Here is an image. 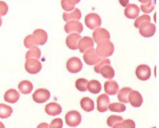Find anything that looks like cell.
<instances>
[{
	"mask_svg": "<svg viewBox=\"0 0 159 128\" xmlns=\"http://www.w3.org/2000/svg\"><path fill=\"white\" fill-rule=\"evenodd\" d=\"M97 54L101 58H107L112 55L114 52V45L110 41H103L97 43Z\"/></svg>",
	"mask_w": 159,
	"mask_h": 128,
	"instance_id": "6da1fadb",
	"label": "cell"
},
{
	"mask_svg": "<svg viewBox=\"0 0 159 128\" xmlns=\"http://www.w3.org/2000/svg\"><path fill=\"white\" fill-rule=\"evenodd\" d=\"M84 23L87 27L90 30H95L100 28L102 25V18L96 13H90L87 14L84 18Z\"/></svg>",
	"mask_w": 159,
	"mask_h": 128,
	"instance_id": "7a4b0ae2",
	"label": "cell"
},
{
	"mask_svg": "<svg viewBox=\"0 0 159 128\" xmlns=\"http://www.w3.org/2000/svg\"><path fill=\"white\" fill-rule=\"evenodd\" d=\"M66 123L71 127H75L81 123V114L77 111H71L68 112L65 116Z\"/></svg>",
	"mask_w": 159,
	"mask_h": 128,
	"instance_id": "3957f363",
	"label": "cell"
},
{
	"mask_svg": "<svg viewBox=\"0 0 159 128\" xmlns=\"http://www.w3.org/2000/svg\"><path fill=\"white\" fill-rule=\"evenodd\" d=\"M83 67V65L80 59L77 57H70L66 62V69L69 72L72 74L80 72Z\"/></svg>",
	"mask_w": 159,
	"mask_h": 128,
	"instance_id": "277c9868",
	"label": "cell"
},
{
	"mask_svg": "<svg viewBox=\"0 0 159 128\" xmlns=\"http://www.w3.org/2000/svg\"><path fill=\"white\" fill-rule=\"evenodd\" d=\"M138 29L140 35L144 38H150L154 36L156 31L155 24L151 23V21H147L142 23L139 26Z\"/></svg>",
	"mask_w": 159,
	"mask_h": 128,
	"instance_id": "5b68a950",
	"label": "cell"
},
{
	"mask_svg": "<svg viewBox=\"0 0 159 128\" xmlns=\"http://www.w3.org/2000/svg\"><path fill=\"white\" fill-rule=\"evenodd\" d=\"M42 64L37 59H29L25 63V69L27 72L31 74L39 73L42 69Z\"/></svg>",
	"mask_w": 159,
	"mask_h": 128,
	"instance_id": "8992f818",
	"label": "cell"
},
{
	"mask_svg": "<svg viewBox=\"0 0 159 128\" xmlns=\"http://www.w3.org/2000/svg\"><path fill=\"white\" fill-rule=\"evenodd\" d=\"M100 57L97 54L96 50L91 48L84 52L83 60L87 65H95L101 60Z\"/></svg>",
	"mask_w": 159,
	"mask_h": 128,
	"instance_id": "52a82bcc",
	"label": "cell"
},
{
	"mask_svg": "<svg viewBox=\"0 0 159 128\" xmlns=\"http://www.w3.org/2000/svg\"><path fill=\"white\" fill-rule=\"evenodd\" d=\"M50 96L51 94L49 90L46 89H38L33 94V99L38 103H44L49 99Z\"/></svg>",
	"mask_w": 159,
	"mask_h": 128,
	"instance_id": "ba28073f",
	"label": "cell"
},
{
	"mask_svg": "<svg viewBox=\"0 0 159 128\" xmlns=\"http://www.w3.org/2000/svg\"><path fill=\"white\" fill-rule=\"evenodd\" d=\"M94 42L99 43V42L103 41H109L111 38V36L109 32L107 29L104 28H98L95 29L93 33H92Z\"/></svg>",
	"mask_w": 159,
	"mask_h": 128,
	"instance_id": "9c48e42d",
	"label": "cell"
},
{
	"mask_svg": "<svg viewBox=\"0 0 159 128\" xmlns=\"http://www.w3.org/2000/svg\"><path fill=\"white\" fill-rule=\"evenodd\" d=\"M64 31L68 34L72 33L80 34L83 31V26L78 21H70L64 26Z\"/></svg>",
	"mask_w": 159,
	"mask_h": 128,
	"instance_id": "30bf717a",
	"label": "cell"
},
{
	"mask_svg": "<svg viewBox=\"0 0 159 128\" xmlns=\"http://www.w3.org/2000/svg\"><path fill=\"white\" fill-rule=\"evenodd\" d=\"M135 74L137 78L141 81H147L149 79L152 75L151 68L148 65H140L137 66L135 71Z\"/></svg>",
	"mask_w": 159,
	"mask_h": 128,
	"instance_id": "8fae6325",
	"label": "cell"
},
{
	"mask_svg": "<svg viewBox=\"0 0 159 128\" xmlns=\"http://www.w3.org/2000/svg\"><path fill=\"white\" fill-rule=\"evenodd\" d=\"M97 108L100 113H104L108 110V106L110 105V99L108 96L103 94L100 95L97 99Z\"/></svg>",
	"mask_w": 159,
	"mask_h": 128,
	"instance_id": "7c38bea8",
	"label": "cell"
},
{
	"mask_svg": "<svg viewBox=\"0 0 159 128\" xmlns=\"http://www.w3.org/2000/svg\"><path fill=\"white\" fill-rule=\"evenodd\" d=\"M33 36L37 45H43L48 40V35L43 29L38 28L34 31Z\"/></svg>",
	"mask_w": 159,
	"mask_h": 128,
	"instance_id": "4fadbf2b",
	"label": "cell"
},
{
	"mask_svg": "<svg viewBox=\"0 0 159 128\" xmlns=\"http://www.w3.org/2000/svg\"><path fill=\"white\" fill-rule=\"evenodd\" d=\"M129 103L134 108H139L142 105L143 98L137 91L132 90L129 94Z\"/></svg>",
	"mask_w": 159,
	"mask_h": 128,
	"instance_id": "5bb4252c",
	"label": "cell"
},
{
	"mask_svg": "<svg viewBox=\"0 0 159 128\" xmlns=\"http://www.w3.org/2000/svg\"><path fill=\"white\" fill-rule=\"evenodd\" d=\"M82 38L78 33H70L66 39V43L68 48L73 50L78 49V42Z\"/></svg>",
	"mask_w": 159,
	"mask_h": 128,
	"instance_id": "9a60e30c",
	"label": "cell"
},
{
	"mask_svg": "<svg viewBox=\"0 0 159 128\" xmlns=\"http://www.w3.org/2000/svg\"><path fill=\"white\" fill-rule=\"evenodd\" d=\"M94 42L93 39L89 36L83 37V38L80 40L78 42V49L80 52L83 53L91 48L94 47Z\"/></svg>",
	"mask_w": 159,
	"mask_h": 128,
	"instance_id": "2e32d148",
	"label": "cell"
},
{
	"mask_svg": "<svg viewBox=\"0 0 159 128\" xmlns=\"http://www.w3.org/2000/svg\"><path fill=\"white\" fill-rule=\"evenodd\" d=\"M140 12V9L137 5L134 4H128L125 9V16L129 19H134L138 17Z\"/></svg>",
	"mask_w": 159,
	"mask_h": 128,
	"instance_id": "e0dca14e",
	"label": "cell"
},
{
	"mask_svg": "<svg viewBox=\"0 0 159 128\" xmlns=\"http://www.w3.org/2000/svg\"><path fill=\"white\" fill-rule=\"evenodd\" d=\"M104 91L108 95H116L119 91V85L114 80L110 79L104 83Z\"/></svg>",
	"mask_w": 159,
	"mask_h": 128,
	"instance_id": "ac0fdd59",
	"label": "cell"
},
{
	"mask_svg": "<svg viewBox=\"0 0 159 128\" xmlns=\"http://www.w3.org/2000/svg\"><path fill=\"white\" fill-rule=\"evenodd\" d=\"M45 112L51 116H55L60 115L62 112V108L59 103H49L45 106Z\"/></svg>",
	"mask_w": 159,
	"mask_h": 128,
	"instance_id": "d6986e66",
	"label": "cell"
},
{
	"mask_svg": "<svg viewBox=\"0 0 159 128\" xmlns=\"http://www.w3.org/2000/svg\"><path fill=\"white\" fill-rule=\"evenodd\" d=\"M82 14L80 10L75 8L71 12H64L63 14V19L66 22L70 21H78L80 19Z\"/></svg>",
	"mask_w": 159,
	"mask_h": 128,
	"instance_id": "ffe728a7",
	"label": "cell"
},
{
	"mask_svg": "<svg viewBox=\"0 0 159 128\" xmlns=\"http://www.w3.org/2000/svg\"><path fill=\"white\" fill-rule=\"evenodd\" d=\"M20 98V94L16 90L14 89H11L5 92L4 96V101L7 103H16L17 101L19 100Z\"/></svg>",
	"mask_w": 159,
	"mask_h": 128,
	"instance_id": "44dd1931",
	"label": "cell"
},
{
	"mask_svg": "<svg viewBox=\"0 0 159 128\" xmlns=\"http://www.w3.org/2000/svg\"><path fill=\"white\" fill-rule=\"evenodd\" d=\"M18 88L19 91L23 94H29L32 92L33 89V84L32 82L28 80H23L21 81L18 85Z\"/></svg>",
	"mask_w": 159,
	"mask_h": 128,
	"instance_id": "7402d4cb",
	"label": "cell"
},
{
	"mask_svg": "<svg viewBox=\"0 0 159 128\" xmlns=\"http://www.w3.org/2000/svg\"><path fill=\"white\" fill-rule=\"evenodd\" d=\"M87 90H88L92 94H99L102 91V84L97 80H91L87 82Z\"/></svg>",
	"mask_w": 159,
	"mask_h": 128,
	"instance_id": "603a6c76",
	"label": "cell"
},
{
	"mask_svg": "<svg viewBox=\"0 0 159 128\" xmlns=\"http://www.w3.org/2000/svg\"><path fill=\"white\" fill-rule=\"evenodd\" d=\"M132 91L131 88L124 87L118 92V99L123 103H129V94Z\"/></svg>",
	"mask_w": 159,
	"mask_h": 128,
	"instance_id": "cb8c5ba5",
	"label": "cell"
},
{
	"mask_svg": "<svg viewBox=\"0 0 159 128\" xmlns=\"http://www.w3.org/2000/svg\"><path fill=\"white\" fill-rule=\"evenodd\" d=\"M80 106L84 111L91 112L94 109V103L89 97H84L80 101Z\"/></svg>",
	"mask_w": 159,
	"mask_h": 128,
	"instance_id": "d4e9b609",
	"label": "cell"
},
{
	"mask_svg": "<svg viewBox=\"0 0 159 128\" xmlns=\"http://www.w3.org/2000/svg\"><path fill=\"white\" fill-rule=\"evenodd\" d=\"M99 74L105 79H112L115 76V71L111 65H105L100 69Z\"/></svg>",
	"mask_w": 159,
	"mask_h": 128,
	"instance_id": "484cf974",
	"label": "cell"
},
{
	"mask_svg": "<svg viewBox=\"0 0 159 128\" xmlns=\"http://www.w3.org/2000/svg\"><path fill=\"white\" fill-rule=\"evenodd\" d=\"M41 57V50L38 47L34 46L30 48L25 54L26 60L29 59L38 60Z\"/></svg>",
	"mask_w": 159,
	"mask_h": 128,
	"instance_id": "4316f807",
	"label": "cell"
},
{
	"mask_svg": "<svg viewBox=\"0 0 159 128\" xmlns=\"http://www.w3.org/2000/svg\"><path fill=\"white\" fill-rule=\"evenodd\" d=\"M13 109L9 106L6 104L0 103V118L7 119L11 116Z\"/></svg>",
	"mask_w": 159,
	"mask_h": 128,
	"instance_id": "83f0119b",
	"label": "cell"
},
{
	"mask_svg": "<svg viewBox=\"0 0 159 128\" xmlns=\"http://www.w3.org/2000/svg\"><path fill=\"white\" fill-rule=\"evenodd\" d=\"M156 4V0H149L147 2L142 4L140 6V9L145 14H149L154 9Z\"/></svg>",
	"mask_w": 159,
	"mask_h": 128,
	"instance_id": "f1b7e54d",
	"label": "cell"
},
{
	"mask_svg": "<svg viewBox=\"0 0 159 128\" xmlns=\"http://www.w3.org/2000/svg\"><path fill=\"white\" fill-rule=\"evenodd\" d=\"M61 7L65 12H72L75 8V4H77L76 0H61Z\"/></svg>",
	"mask_w": 159,
	"mask_h": 128,
	"instance_id": "f546056e",
	"label": "cell"
},
{
	"mask_svg": "<svg viewBox=\"0 0 159 128\" xmlns=\"http://www.w3.org/2000/svg\"><path fill=\"white\" fill-rule=\"evenodd\" d=\"M108 110L116 113H123L126 111V106L122 103H113L108 106Z\"/></svg>",
	"mask_w": 159,
	"mask_h": 128,
	"instance_id": "4dcf8cb0",
	"label": "cell"
},
{
	"mask_svg": "<svg viewBox=\"0 0 159 128\" xmlns=\"http://www.w3.org/2000/svg\"><path fill=\"white\" fill-rule=\"evenodd\" d=\"M113 128H135V122L130 119H127L116 124Z\"/></svg>",
	"mask_w": 159,
	"mask_h": 128,
	"instance_id": "1f68e13d",
	"label": "cell"
},
{
	"mask_svg": "<svg viewBox=\"0 0 159 128\" xmlns=\"http://www.w3.org/2000/svg\"><path fill=\"white\" fill-rule=\"evenodd\" d=\"M88 81L86 79L80 78L76 80L75 87L76 89L81 92H85L87 91V84Z\"/></svg>",
	"mask_w": 159,
	"mask_h": 128,
	"instance_id": "d6a6232c",
	"label": "cell"
},
{
	"mask_svg": "<svg viewBox=\"0 0 159 128\" xmlns=\"http://www.w3.org/2000/svg\"><path fill=\"white\" fill-rule=\"evenodd\" d=\"M124 120L123 117L118 116H111L108 118L107 119V125L108 127H113L116 124L118 123V122H120L123 121Z\"/></svg>",
	"mask_w": 159,
	"mask_h": 128,
	"instance_id": "836d02e7",
	"label": "cell"
},
{
	"mask_svg": "<svg viewBox=\"0 0 159 128\" xmlns=\"http://www.w3.org/2000/svg\"><path fill=\"white\" fill-rule=\"evenodd\" d=\"M111 65V61L109 59H107V58H102L101 60L98 62L97 65L94 66V71L97 74H99L100 69H102L103 66L105 65Z\"/></svg>",
	"mask_w": 159,
	"mask_h": 128,
	"instance_id": "e575fe53",
	"label": "cell"
},
{
	"mask_svg": "<svg viewBox=\"0 0 159 128\" xmlns=\"http://www.w3.org/2000/svg\"><path fill=\"white\" fill-rule=\"evenodd\" d=\"M23 44H24L25 47L26 48H32L34 46H36V43L34 39V37L32 35H28L25 38L24 41H23Z\"/></svg>",
	"mask_w": 159,
	"mask_h": 128,
	"instance_id": "d590c367",
	"label": "cell"
},
{
	"mask_svg": "<svg viewBox=\"0 0 159 128\" xmlns=\"http://www.w3.org/2000/svg\"><path fill=\"white\" fill-rule=\"evenodd\" d=\"M147 21H151V18L149 15L144 14V15H142L141 17H138L136 20H135L134 25L137 28H138L140 25L145 22H147Z\"/></svg>",
	"mask_w": 159,
	"mask_h": 128,
	"instance_id": "8d00e7d4",
	"label": "cell"
},
{
	"mask_svg": "<svg viewBox=\"0 0 159 128\" xmlns=\"http://www.w3.org/2000/svg\"><path fill=\"white\" fill-rule=\"evenodd\" d=\"M63 121L61 118H55L51 122L49 128H62Z\"/></svg>",
	"mask_w": 159,
	"mask_h": 128,
	"instance_id": "74e56055",
	"label": "cell"
},
{
	"mask_svg": "<svg viewBox=\"0 0 159 128\" xmlns=\"http://www.w3.org/2000/svg\"><path fill=\"white\" fill-rule=\"evenodd\" d=\"M9 11V7L5 2L0 1V17L7 15Z\"/></svg>",
	"mask_w": 159,
	"mask_h": 128,
	"instance_id": "f35d334b",
	"label": "cell"
},
{
	"mask_svg": "<svg viewBox=\"0 0 159 128\" xmlns=\"http://www.w3.org/2000/svg\"><path fill=\"white\" fill-rule=\"evenodd\" d=\"M118 1L119 3L123 7H126L129 4V0H118Z\"/></svg>",
	"mask_w": 159,
	"mask_h": 128,
	"instance_id": "ab89813d",
	"label": "cell"
},
{
	"mask_svg": "<svg viewBox=\"0 0 159 128\" xmlns=\"http://www.w3.org/2000/svg\"><path fill=\"white\" fill-rule=\"evenodd\" d=\"M37 128H49V125L47 122H42L38 125Z\"/></svg>",
	"mask_w": 159,
	"mask_h": 128,
	"instance_id": "60d3db41",
	"label": "cell"
},
{
	"mask_svg": "<svg viewBox=\"0 0 159 128\" xmlns=\"http://www.w3.org/2000/svg\"><path fill=\"white\" fill-rule=\"evenodd\" d=\"M138 1L141 2V3H142V4H144V3H146V2H147L148 1H149V0H138Z\"/></svg>",
	"mask_w": 159,
	"mask_h": 128,
	"instance_id": "b9f144b4",
	"label": "cell"
},
{
	"mask_svg": "<svg viewBox=\"0 0 159 128\" xmlns=\"http://www.w3.org/2000/svg\"><path fill=\"white\" fill-rule=\"evenodd\" d=\"M0 128H5L4 125L2 122H0Z\"/></svg>",
	"mask_w": 159,
	"mask_h": 128,
	"instance_id": "7bdbcfd3",
	"label": "cell"
},
{
	"mask_svg": "<svg viewBox=\"0 0 159 128\" xmlns=\"http://www.w3.org/2000/svg\"><path fill=\"white\" fill-rule=\"evenodd\" d=\"M2 18H1V17H0V27H1V26H2Z\"/></svg>",
	"mask_w": 159,
	"mask_h": 128,
	"instance_id": "ee69618b",
	"label": "cell"
},
{
	"mask_svg": "<svg viewBox=\"0 0 159 128\" xmlns=\"http://www.w3.org/2000/svg\"><path fill=\"white\" fill-rule=\"evenodd\" d=\"M80 1H81V0H76V2H77V4H78L79 2H80Z\"/></svg>",
	"mask_w": 159,
	"mask_h": 128,
	"instance_id": "f6af8a7d",
	"label": "cell"
},
{
	"mask_svg": "<svg viewBox=\"0 0 159 128\" xmlns=\"http://www.w3.org/2000/svg\"><path fill=\"white\" fill-rule=\"evenodd\" d=\"M152 128H156V127H152Z\"/></svg>",
	"mask_w": 159,
	"mask_h": 128,
	"instance_id": "bcb514c9",
	"label": "cell"
}]
</instances>
